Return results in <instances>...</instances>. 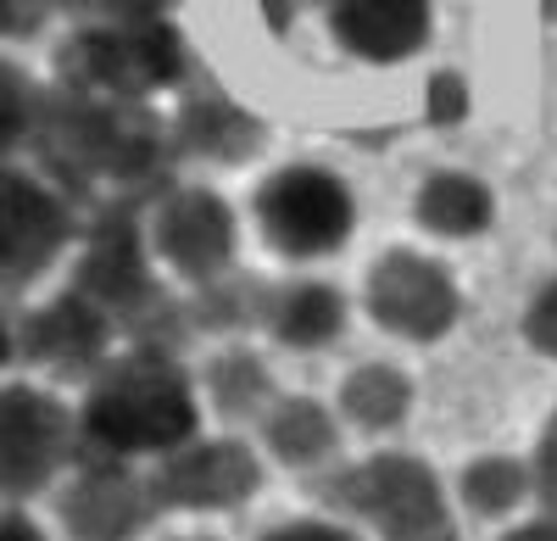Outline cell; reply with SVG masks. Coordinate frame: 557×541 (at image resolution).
I'll return each instance as SVG.
<instances>
[{
  "mask_svg": "<svg viewBox=\"0 0 557 541\" xmlns=\"http://www.w3.org/2000/svg\"><path fill=\"white\" fill-rule=\"evenodd\" d=\"M201 414L190 374L173 364L168 346H134L89 374L78 435L96 458H168L173 446L196 441Z\"/></svg>",
  "mask_w": 557,
  "mask_h": 541,
  "instance_id": "cell-1",
  "label": "cell"
},
{
  "mask_svg": "<svg viewBox=\"0 0 557 541\" xmlns=\"http://www.w3.org/2000/svg\"><path fill=\"white\" fill-rule=\"evenodd\" d=\"M335 497L380 541H457V519L446 503L441 475L412 453H374L335 475Z\"/></svg>",
  "mask_w": 557,
  "mask_h": 541,
  "instance_id": "cell-2",
  "label": "cell"
},
{
  "mask_svg": "<svg viewBox=\"0 0 557 541\" xmlns=\"http://www.w3.org/2000/svg\"><path fill=\"white\" fill-rule=\"evenodd\" d=\"M251 207H257L262 241L290 262L335 257L357 230V201L346 190V179L318 162H290V168L268 173Z\"/></svg>",
  "mask_w": 557,
  "mask_h": 541,
  "instance_id": "cell-3",
  "label": "cell"
},
{
  "mask_svg": "<svg viewBox=\"0 0 557 541\" xmlns=\"http://www.w3.org/2000/svg\"><path fill=\"white\" fill-rule=\"evenodd\" d=\"M362 302H368V319H374L385 335L412 341V346L446 341L462 319V291L451 280V268L424 257V251H407V246L385 251L374 268H368Z\"/></svg>",
  "mask_w": 557,
  "mask_h": 541,
  "instance_id": "cell-4",
  "label": "cell"
},
{
  "mask_svg": "<svg viewBox=\"0 0 557 541\" xmlns=\"http://www.w3.org/2000/svg\"><path fill=\"white\" fill-rule=\"evenodd\" d=\"M78 425L67 408L39 385H7L0 391V485L7 497H34L57 480V469L73 458Z\"/></svg>",
  "mask_w": 557,
  "mask_h": 541,
  "instance_id": "cell-5",
  "label": "cell"
},
{
  "mask_svg": "<svg viewBox=\"0 0 557 541\" xmlns=\"http://www.w3.org/2000/svg\"><path fill=\"white\" fill-rule=\"evenodd\" d=\"M157 503L178 514H218V508H240L262 491V458L235 435H196L173 446V453L151 469Z\"/></svg>",
  "mask_w": 557,
  "mask_h": 541,
  "instance_id": "cell-6",
  "label": "cell"
},
{
  "mask_svg": "<svg viewBox=\"0 0 557 541\" xmlns=\"http://www.w3.org/2000/svg\"><path fill=\"white\" fill-rule=\"evenodd\" d=\"M151 241H157L162 262L178 280L212 285L235 268L240 223H235V207H228L223 196H212L201 185H178V190L162 196V207L151 218Z\"/></svg>",
  "mask_w": 557,
  "mask_h": 541,
  "instance_id": "cell-7",
  "label": "cell"
},
{
  "mask_svg": "<svg viewBox=\"0 0 557 541\" xmlns=\"http://www.w3.org/2000/svg\"><path fill=\"white\" fill-rule=\"evenodd\" d=\"M157 508V485L128 458H89L62 491V530L73 541H134Z\"/></svg>",
  "mask_w": 557,
  "mask_h": 541,
  "instance_id": "cell-8",
  "label": "cell"
},
{
  "mask_svg": "<svg viewBox=\"0 0 557 541\" xmlns=\"http://www.w3.org/2000/svg\"><path fill=\"white\" fill-rule=\"evenodd\" d=\"M73 241V212L57 190H45L34 173L0 179V268L7 280L28 285L57 262V251Z\"/></svg>",
  "mask_w": 557,
  "mask_h": 541,
  "instance_id": "cell-9",
  "label": "cell"
},
{
  "mask_svg": "<svg viewBox=\"0 0 557 541\" xmlns=\"http://www.w3.org/2000/svg\"><path fill=\"white\" fill-rule=\"evenodd\" d=\"M435 28L430 0H330V34L346 57L368 67H396L424 51Z\"/></svg>",
  "mask_w": 557,
  "mask_h": 541,
  "instance_id": "cell-10",
  "label": "cell"
},
{
  "mask_svg": "<svg viewBox=\"0 0 557 541\" xmlns=\"http://www.w3.org/2000/svg\"><path fill=\"white\" fill-rule=\"evenodd\" d=\"M107 341H112V312L89 296V291H62L57 302H45L34 319H28V357L67 374L84 369H101L107 364Z\"/></svg>",
  "mask_w": 557,
  "mask_h": 541,
  "instance_id": "cell-11",
  "label": "cell"
},
{
  "mask_svg": "<svg viewBox=\"0 0 557 541\" xmlns=\"http://www.w3.org/2000/svg\"><path fill=\"white\" fill-rule=\"evenodd\" d=\"M173 146L190 157H207V162H246L262 146V123L251 112H240L228 96H218V89H196L178 107Z\"/></svg>",
  "mask_w": 557,
  "mask_h": 541,
  "instance_id": "cell-12",
  "label": "cell"
},
{
  "mask_svg": "<svg viewBox=\"0 0 557 541\" xmlns=\"http://www.w3.org/2000/svg\"><path fill=\"white\" fill-rule=\"evenodd\" d=\"M262 324H268V335H273L278 346L318 352V346H330V341L346 330V302H341L335 285H323V280H296V285L268 291Z\"/></svg>",
  "mask_w": 557,
  "mask_h": 541,
  "instance_id": "cell-13",
  "label": "cell"
},
{
  "mask_svg": "<svg viewBox=\"0 0 557 541\" xmlns=\"http://www.w3.org/2000/svg\"><path fill=\"white\" fill-rule=\"evenodd\" d=\"M412 218H418V230H430V235H441V241H474V235L491 230L496 196H491L485 179L457 173V168H441V173H430L424 185H418Z\"/></svg>",
  "mask_w": 557,
  "mask_h": 541,
  "instance_id": "cell-14",
  "label": "cell"
},
{
  "mask_svg": "<svg viewBox=\"0 0 557 541\" xmlns=\"http://www.w3.org/2000/svg\"><path fill=\"white\" fill-rule=\"evenodd\" d=\"M262 446L285 469H312L341 453V425L318 396H278L262 414Z\"/></svg>",
  "mask_w": 557,
  "mask_h": 541,
  "instance_id": "cell-15",
  "label": "cell"
},
{
  "mask_svg": "<svg viewBox=\"0 0 557 541\" xmlns=\"http://www.w3.org/2000/svg\"><path fill=\"white\" fill-rule=\"evenodd\" d=\"M412 374L396 364H362L341 380V419L368 430V435H385L412 414Z\"/></svg>",
  "mask_w": 557,
  "mask_h": 541,
  "instance_id": "cell-16",
  "label": "cell"
},
{
  "mask_svg": "<svg viewBox=\"0 0 557 541\" xmlns=\"http://www.w3.org/2000/svg\"><path fill=\"white\" fill-rule=\"evenodd\" d=\"M207 391L228 419H257L278 402L273 380H268V364L257 352H218L212 369H207Z\"/></svg>",
  "mask_w": 557,
  "mask_h": 541,
  "instance_id": "cell-17",
  "label": "cell"
},
{
  "mask_svg": "<svg viewBox=\"0 0 557 541\" xmlns=\"http://www.w3.org/2000/svg\"><path fill=\"white\" fill-rule=\"evenodd\" d=\"M457 491H462V508H474L480 519H496V514H513L530 497V469L519 458L491 453V458H474L462 469Z\"/></svg>",
  "mask_w": 557,
  "mask_h": 541,
  "instance_id": "cell-18",
  "label": "cell"
},
{
  "mask_svg": "<svg viewBox=\"0 0 557 541\" xmlns=\"http://www.w3.org/2000/svg\"><path fill=\"white\" fill-rule=\"evenodd\" d=\"M196 291H201V296H196V307H190V319H196L201 330H223V324L262 319V302H268V291L240 285L235 274H223V280H212V285H196Z\"/></svg>",
  "mask_w": 557,
  "mask_h": 541,
  "instance_id": "cell-19",
  "label": "cell"
},
{
  "mask_svg": "<svg viewBox=\"0 0 557 541\" xmlns=\"http://www.w3.org/2000/svg\"><path fill=\"white\" fill-rule=\"evenodd\" d=\"M39 112H45V101L34 96L28 73L7 62V73H0V134H7V146L28 140V134L39 128Z\"/></svg>",
  "mask_w": 557,
  "mask_h": 541,
  "instance_id": "cell-20",
  "label": "cell"
},
{
  "mask_svg": "<svg viewBox=\"0 0 557 541\" xmlns=\"http://www.w3.org/2000/svg\"><path fill=\"white\" fill-rule=\"evenodd\" d=\"M524 341L541 357H552V364H557V280H546L530 296V307H524Z\"/></svg>",
  "mask_w": 557,
  "mask_h": 541,
  "instance_id": "cell-21",
  "label": "cell"
},
{
  "mask_svg": "<svg viewBox=\"0 0 557 541\" xmlns=\"http://www.w3.org/2000/svg\"><path fill=\"white\" fill-rule=\"evenodd\" d=\"M424 112H430V123H441V128L462 123V118H469V78L451 73V67H441V73L430 78V101H424Z\"/></svg>",
  "mask_w": 557,
  "mask_h": 541,
  "instance_id": "cell-22",
  "label": "cell"
},
{
  "mask_svg": "<svg viewBox=\"0 0 557 541\" xmlns=\"http://www.w3.org/2000/svg\"><path fill=\"white\" fill-rule=\"evenodd\" d=\"M262 541H357V530H346L335 519H290V525L268 530Z\"/></svg>",
  "mask_w": 557,
  "mask_h": 541,
  "instance_id": "cell-23",
  "label": "cell"
},
{
  "mask_svg": "<svg viewBox=\"0 0 557 541\" xmlns=\"http://www.w3.org/2000/svg\"><path fill=\"white\" fill-rule=\"evenodd\" d=\"M535 485H541V497L557 508V414H552V425H546V435L535 446Z\"/></svg>",
  "mask_w": 557,
  "mask_h": 541,
  "instance_id": "cell-24",
  "label": "cell"
},
{
  "mask_svg": "<svg viewBox=\"0 0 557 541\" xmlns=\"http://www.w3.org/2000/svg\"><path fill=\"white\" fill-rule=\"evenodd\" d=\"M0 541H45V530L23 508H7V519H0Z\"/></svg>",
  "mask_w": 557,
  "mask_h": 541,
  "instance_id": "cell-25",
  "label": "cell"
},
{
  "mask_svg": "<svg viewBox=\"0 0 557 541\" xmlns=\"http://www.w3.org/2000/svg\"><path fill=\"white\" fill-rule=\"evenodd\" d=\"M502 541H557V514H541V519H530L519 530H507Z\"/></svg>",
  "mask_w": 557,
  "mask_h": 541,
  "instance_id": "cell-26",
  "label": "cell"
},
{
  "mask_svg": "<svg viewBox=\"0 0 557 541\" xmlns=\"http://www.w3.org/2000/svg\"><path fill=\"white\" fill-rule=\"evenodd\" d=\"M262 7H268V23H273V28H290V17H296L301 7H312V0H262ZM318 7H330V0H318Z\"/></svg>",
  "mask_w": 557,
  "mask_h": 541,
  "instance_id": "cell-27",
  "label": "cell"
},
{
  "mask_svg": "<svg viewBox=\"0 0 557 541\" xmlns=\"http://www.w3.org/2000/svg\"><path fill=\"white\" fill-rule=\"evenodd\" d=\"M541 17H546V23H557V0H541Z\"/></svg>",
  "mask_w": 557,
  "mask_h": 541,
  "instance_id": "cell-28",
  "label": "cell"
},
{
  "mask_svg": "<svg viewBox=\"0 0 557 541\" xmlns=\"http://www.w3.org/2000/svg\"><path fill=\"white\" fill-rule=\"evenodd\" d=\"M184 541H218V536H184Z\"/></svg>",
  "mask_w": 557,
  "mask_h": 541,
  "instance_id": "cell-29",
  "label": "cell"
}]
</instances>
